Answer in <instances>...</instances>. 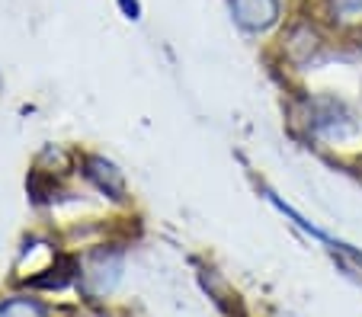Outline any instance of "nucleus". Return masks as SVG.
Listing matches in <instances>:
<instances>
[{
  "label": "nucleus",
  "instance_id": "f257e3e1",
  "mask_svg": "<svg viewBox=\"0 0 362 317\" xmlns=\"http://www.w3.org/2000/svg\"><path fill=\"white\" fill-rule=\"evenodd\" d=\"M119 276H122V256L110 253V250H96L81 269V289L90 301H100L116 289Z\"/></svg>",
  "mask_w": 362,
  "mask_h": 317
},
{
  "label": "nucleus",
  "instance_id": "f03ea898",
  "mask_svg": "<svg viewBox=\"0 0 362 317\" xmlns=\"http://www.w3.org/2000/svg\"><path fill=\"white\" fill-rule=\"evenodd\" d=\"M231 13L250 32H263L279 20V0H231Z\"/></svg>",
  "mask_w": 362,
  "mask_h": 317
},
{
  "label": "nucleus",
  "instance_id": "7ed1b4c3",
  "mask_svg": "<svg viewBox=\"0 0 362 317\" xmlns=\"http://www.w3.org/2000/svg\"><path fill=\"white\" fill-rule=\"evenodd\" d=\"M87 177L93 179L96 189H103L106 196H112V199H122V193H125L122 173H119L116 167L110 164V160H103V157H90V160H87Z\"/></svg>",
  "mask_w": 362,
  "mask_h": 317
},
{
  "label": "nucleus",
  "instance_id": "20e7f679",
  "mask_svg": "<svg viewBox=\"0 0 362 317\" xmlns=\"http://www.w3.org/2000/svg\"><path fill=\"white\" fill-rule=\"evenodd\" d=\"M0 317H48V311L35 298H10L0 304Z\"/></svg>",
  "mask_w": 362,
  "mask_h": 317
},
{
  "label": "nucleus",
  "instance_id": "39448f33",
  "mask_svg": "<svg viewBox=\"0 0 362 317\" xmlns=\"http://www.w3.org/2000/svg\"><path fill=\"white\" fill-rule=\"evenodd\" d=\"M330 10L340 23H359L362 20V0H330Z\"/></svg>",
  "mask_w": 362,
  "mask_h": 317
},
{
  "label": "nucleus",
  "instance_id": "423d86ee",
  "mask_svg": "<svg viewBox=\"0 0 362 317\" xmlns=\"http://www.w3.org/2000/svg\"><path fill=\"white\" fill-rule=\"evenodd\" d=\"M62 269H64V263H62V260H55V266L48 269V273H62ZM62 282H64V276H55V279H52V276H42L35 285H62Z\"/></svg>",
  "mask_w": 362,
  "mask_h": 317
}]
</instances>
